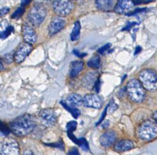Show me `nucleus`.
Masks as SVG:
<instances>
[{
	"instance_id": "1",
	"label": "nucleus",
	"mask_w": 157,
	"mask_h": 155,
	"mask_svg": "<svg viewBox=\"0 0 157 155\" xmlns=\"http://www.w3.org/2000/svg\"><path fill=\"white\" fill-rule=\"evenodd\" d=\"M35 126L33 117L25 114L18 117L10 123V131L18 137H24L30 133Z\"/></svg>"
},
{
	"instance_id": "2",
	"label": "nucleus",
	"mask_w": 157,
	"mask_h": 155,
	"mask_svg": "<svg viewBox=\"0 0 157 155\" xmlns=\"http://www.w3.org/2000/svg\"><path fill=\"white\" fill-rule=\"evenodd\" d=\"M137 135L141 140L149 142L157 137V123L155 120H146L137 129Z\"/></svg>"
},
{
	"instance_id": "3",
	"label": "nucleus",
	"mask_w": 157,
	"mask_h": 155,
	"mask_svg": "<svg viewBox=\"0 0 157 155\" xmlns=\"http://www.w3.org/2000/svg\"><path fill=\"white\" fill-rule=\"evenodd\" d=\"M126 91L130 100L134 103H141L145 99L146 89L137 79L133 78L128 82Z\"/></svg>"
},
{
	"instance_id": "4",
	"label": "nucleus",
	"mask_w": 157,
	"mask_h": 155,
	"mask_svg": "<svg viewBox=\"0 0 157 155\" xmlns=\"http://www.w3.org/2000/svg\"><path fill=\"white\" fill-rule=\"evenodd\" d=\"M139 80L146 90L154 92L157 90V73L154 70L145 69L141 70Z\"/></svg>"
},
{
	"instance_id": "5",
	"label": "nucleus",
	"mask_w": 157,
	"mask_h": 155,
	"mask_svg": "<svg viewBox=\"0 0 157 155\" xmlns=\"http://www.w3.org/2000/svg\"><path fill=\"white\" fill-rule=\"evenodd\" d=\"M46 16V10L44 7L40 4H35L28 13V17L33 26L38 27L43 22Z\"/></svg>"
},
{
	"instance_id": "6",
	"label": "nucleus",
	"mask_w": 157,
	"mask_h": 155,
	"mask_svg": "<svg viewBox=\"0 0 157 155\" xmlns=\"http://www.w3.org/2000/svg\"><path fill=\"white\" fill-rule=\"evenodd\" d=\"M53 7L57 15L60 17H65L72 12L74 5L69 0H55Z\"/></svg>"
},
{
	"instance_id": "7",
	"label": "nucleus",
	"mask_w": 157,
	"mask_h": 155,
	"mask_svg": "<svg viewBox=\"0 0 157 155\" xmlns=\"http://www.w3.org/2000/svg\"><path fill=\"white\" fill-rule=\"evenodd\" d=\"M2 155H19V147L17 141L12 138H5L2 146Z\"/></svg>"
},
{
	"instance_id": "8",
	"label": "nucleus",
	"mask_w": 157,
	"mask_h": 155,
	"mask_svg": "<svg viewBox=\"0 0 157 155\" xmlns=\"http://www.w3.org/2000/svg\"><path fill=\"white\" fill-rule=\"evenodd\" d=\"M33 46L32 44L27 42H23L21 44L17 47V50L14 54V61L17 63H22L33 50Z\"/></svg>"
},
{
	"instance_id": "9",
	"label": "nucleus",
	"mask_w": 157,
	"mask_h": 155,
	"mask_svg": "<svg viewBox=\"0 0 157 155\" xmlns=\"http://www.w3.org/2000/svg\"><path fill=\"white\" fill-rule=\"evenodd\" d=\"M39 119L42 124L44 126L50 127L56 123V115L52 109H44L39 114Z\"/></svg>"
},
{
	"instance_id": "10",
	"label": "nucleus",
	"mask_w": 157,
	"mask_h": 155,
	"mask_svg": "<svg viewBox=\"0 0 157 155\" xmlns=\"http://www.w3.org/2000/svg\"><path fill=\"white\" fill-rule=\"evenodd\" d=\"M102 104L101 98L97 94H87L83 98V105L85 107L99 109L102 107Z\"/></svg>"
},
{
	"instance_id": "11",
	"label": "nucleus",
	"mask_w": 157,
	"mask_h": 155,
	"mask_svg": "<svg viewBox=\"0 0 157 155\" xmlns=\"http://www.w3.org/2000/svg\"><path fill=\"white\" fill-rule=\"evenodd\" d=\"M135 5L133 0H118L114 10L119 14H126L133 10Z\"/></svg>"
},
{
	"instance_id": "12",
	"label": "nucleus",
	"mask_w": 157,
	"mask_h": 155,
	"mask_svg": "<svg viewBox=\"0 0 157 155\" xmlns=\"http://www.w3.org/2000/svg\"><path fill=\"white\" fill-rule=\"evenodd\" d=\"M66 21L62 17L57 16L54 17L49 25V33L54 35L61 31L66 26Z\"/></svg>"
},
{
	"instance_id": "13",
	"label": "nucleus",
	"mask_w": 157,
	"mask_h": 155,
	"mask_svg": "<svg viewBox=\"0 0 157 155\" xmlns=\"http://www.w3.org/2000/svg\"><path fill=\"white\" fill-rule=\"evenodd\" d=\"M23 37L25 42L28 44H34L37 41V34L33 28L27 24H25L22 28Z\"/></svg>"
},
{
	"instance_id": "14",
	"label": "nucleus",
	"mask_w": 157,
	"mask_h": 155,
	"mask_svg": "<svg viewBox=\"0 0 157 155\" xmlns=\"http://www.w3.org/2000/svg\"><path fill=\"white\" fill-rule=\"evenodd\" d=\"M116 139V134L113 131H107L103 133L99 138L100 144L104 147H109Z\"/></svg>"
},
{
	"instance_id": "15",
	"label": "nucleus",
	"mask_w": 157,
	"mask_h": 155,
	"mask_svg": "<svg viewBox=\"0 0 157 155\" xmlns=\"http://www.w3.org/2000/svg\"><path fill=\"white\" fill-rule=\"evenodd\" d=\"M98 80V74L95 72H90L86 74L83 79V84L85 88L91 89L94 88Z\"/></svg>"
},
{
	"instance_id": "16",
	"label": "nucleus",
	"mask_w": 157,
	"mask_h": 155,
	"mask_svg": "<svg viewBox=\"0 0 157 155\" xmlns=\"http://www.w3.org/2000/svg\"><path fill=\"white\" fill-rule=\"evenodd\" d=\"M134 147V144L130 140H122L114 145V149L117 152H124L130 151Z\"/></svg>"
},
{
	"instance_id": "17",
	"label": "nucleus",
	"mask_w": 157,
	"mask_h": 155,
	"mask_svg": "<svg viewBox=\"0 0 157 155\" xmlns=\"http://www.w3.org/2000/svg\"><path fill=\"white\" fill-rule=\"evenodd\" d=\"M66 103L71 107L76 108L83 104V99L77 94H71L66 99Z\"/></svg>"
},
{
	"instance_id": "18",
	"label": "nucleus",
	"mask_w": 157,
	"mask_h": 155,
	"mask_svg": "<svg viewBox=\"0 0 157 155\" xmlns=\"http://www.w3.org/2000/svg\"><path fill=\"white\" fill-rule=\"evenodd\" d=\"M116 0H96V7L100 10L107 12L110 10L113 6Z\"/></svg>"
},
{
	"instance_id": "19",
	"label": "nucleus",
	"mask_w": 157,
	"mask_h": 155,
	"mask_svg": "<svg viewBox=\"0 0 157 155\" xmlns=\"http://www.w3.org/2000/svg\"><path fill=\"white\" fill-rule=\"evenodd\" d=\"M84 68V63L82 61H74L71 63L70 75L71 77H76L79 74Z\"/></svg>"
},
{
	"instance_id": "20",
	"label": "nucleus",
	"mask_w": 157,
	"mask_h": 155,
	"mask_svg": "<svg viewBox=\"0 0 157 155\" xmlns=\"http://www.w3.org/2000/svg\"><path fill=\"white\" fill-rule=\"evenodd\" d=\"M80 30H81L80 23L79 21H76V22L75 23L72 32H71V40L75 41L78 39V38L80 37Z\"/></svg>"
},
{
	"instance_id": "21",
	"label": "nucleus",
	"mask_w": 157,
	"mask_h": 155,
	"mask_svg": "<svg viewBox=\"0 0 157 155\" xmlns=\"http://www.w3.org/2000/svg\"><path fill=\"white\" fill-rule=\"evenodd\" d=\"M60 104L68 112H69L71 114H72V115L73 116L74 118L77 119V118H78V117L80 115V112L78 109H77L76 108H74V107H69V106H68L66 103H64L63 101H60Z\"/></svg>"
},
{
	"instance_id": "22",
	"label": "nucleus",
	"mask_w": 157,
	"mask_h": 155,
	"mask_svg": "<svg viewBox=\"0 0 157 155\" xmlns=\"http://www.w3.org/2000/svg\"><path fill=\"white\" fill-rule=\"evenodd\" d=\"M87 66L92 69H98L100 66V58L98 55L94 56L87 62Z\"/></svg>"
},
{
	"instance_id": "23",
	"label": "nucleus",
	"mask_w": 157,
	"mask_h": 155,
	"mask_svg": "<svg viewBox=\"0 0 157 155\" xmlns=\"http://www.w3.org/2000/svg\"><path fill=\"white\" fill-rule=\"evenodd\" d=\"M25 6L21 5L20 7H19V8L15 12H14L12 13V18L16 19L20 18L21 16L23 15V13H24L25 10Z\"/></svg>"
},
{
	"instance_id": "24",
	"label": "nucleus",
	"mask_w": 157,
	"mask_h": 155,
	"mask_svg": "<svg viewBox=\"0 0 157 155\" xmlns=\"http://www.w3.org/2000/svg\"><path fill=\"white\" fill-rule=\"evenodd\" d=\"M78 145L79 146L82 148V149L85 151H87L89 149V144L87 142V140L85 138H79V142H78Z\"/></svg>"
},
{
	"instance_id": "25",
	"label": "nucleus",
	"mask_w": 157,
	"mask_h": 155,
	"mask_svg": "<svg viewBox=\"0 0 157 155\" xmlns=\"http://www.w3.org/2000/svg\"><path fill=\"white\" fill-rule=\"evenodd\" d=\"M76 127H77V122L75 121L69 122L66 126L67 133H73L76 130Z\"/></svg>"
},
{
	"instance_id": "26",
	"label": "nucleus",
	"mask_w": 157,
	"mask_h": 155,
	"mask_svg": "<svg viewBox=\"0 0 157 155\" xmlns=\"http://www.w3.org/2000/svg\"><path fill=\"white\" fill-rule=\"evenodd\" d=\"M13 28L12 26H9L6 28V29L4 31H2L1 33V39H4L9 37V35L11 34V33L13 32Z\"/></svg>"
},
{
	"instance_id": "27",
	"label": "nucleus",
	"mask_w": 157,
	"mask_h": 155,
	"mask_svg": "<svg viewBox=\"0 0 157 155\" xmlns=\"http://www.w3.org/2000/svg\"><path fill=\"white\" fill-rule=\"evenodd\" d=\"M117 108V105L112 100L110 101V103L108 105V110H107V111H109V113H112L113 111H115Z\"/></svg>"
},
{
	"instance_id": "28",
	"label": "nucleus",
	"mask_w": 157,
	"mask_h": 155,
	"mask_svg": "<svg viewBox=\"0 0 157 155\" xmlns=\"http://www.w3.org/2000/svg\"><path fill=\"white\" fill-rule=\"evenodd\" d=\"M4 60L7 63H11L13 60H14V56H12L11 54H6L3 56Z\"/></svg>"
},
{
	"instance_id": "29",
	"label": "nucleus",
	"mask_w": 157,
	"mask_h": 155,
	"mask_svg": "<svg viewBox=\"0 0 157 155\" xmlns=\"http://www.w3.org/2000/svg\"><path fill=\"white\" fill-rule=\"evenodd\" d=\"M110 44H106L105 45H104L103 46H102L101 48H99L98 49V53L99 54H103L105 53V52H106L107 50H109L110 47Z\"/></svg>"
},
{
	"instance_id": "30",
	"label": "nucleus",
	"mask_w": 157,
	"mask_h": 155,
	"mask_svg": "<svg viewBox=\"0 0 157 155\" xmlns=\"http://www.w3.org/2000/svg\"><path fill=\"white\" fill-rule=\"evenodd\" d=\"M10 129H9L5 124H3V123H1V131L2 133H3L5 135H6L10 133Z\"/></svg>"
},
{
	"instance_id": "31",
	"label": "nucleus",
	"mask_w": 157,
	"mask_h": 155,
	"mask_svg": "<svg viewBox=\"0 0 157 155\" xmlns=\"http://www.w3.org/2000/svg\"><path fill=\"white\" fill-rule=\"evenodd\" d=\"M67 155H80V154L76 147H73L69 151Z\"/></svg>"
},
{
	"instance_id": "32",
	"label": "nucleus",
	"mask_w": 157,
	"mask_h": 155,
	"mask_svg": "<svg viewBox=\"0 0 157 155\" xmlns=\"http://www.w3.org/2000/svg\"><path fill=\"white\" fill-rule=\"evenodd\" d=\"M107 110H108V106H107V107L105 108V109L104 110V111H103V112L102 113V115H101V117H100V119H99V121L96 123V126H98V125H99V124H100L103 121V119H105V116H106V112H107Z\"/></svg>"
},
{
	"instance_id": "33",
	"label": "nucleus",
	"mask_w": 157,
	"mask_h": 155,
	"mask_svg": "<svg viewBox=\"0 0 157 155\" xmlns=\"http://www.w3.org/2000/svg\"><path fill=\"white\" fill-rule=\"evenodd\" d=\"M135 25H136V23H135V22L128 23V24L126 25V26L124 28H123V30H130L131 29V28H132L133 26H134Z\"/></svg>"
},
{
	"instance_id": "34",
	"label": "nucleus",
	"mask_w": 157,
	"mask_h": 155,
	"mask_svg": "<svg viewBox=\"0 0 157 155\" xmlns=\"http://www.w3.org/2000/svg\"><path fill=\"white\" fill-rule=\"evenodd\" d=\"M32 2V0H21V5L22 6H27L30 4Z\"/></svg>"
},
{
	"instance_id": "35",
	"label": "nucleus",
	"mask_w": 157,
	"mask_h": 155,
	"mask_svg": "<svg viewBox=\"0 0 157 155\" xmlns=\"http://www.w3.org/2000/svg\"><path fill=\"white\" fill-rule=\"evenodd\" d=\"M73 53H74L76 56H78V57H80V58H82V57H83V56H85V55H86V54L80 53L79 51H77V50H74Z\"/></svg>"
},
{
	"instance_id": "36",
	"label": "nucleus",
	"mask_w": 157,
	"mask_h": 155,
	"mask_svg": "<svg viewBox=\"0 0 157 155\" xmlns=\"http://www.w3.org/2000/svg\"><path fill=\"white\" fill-rule=\"evenodd\" d=\"M9 12V8H7V7H5V8H3L1 10L2 16L5 15V14H6Z\"/></svg>"
},
{
	"instance_id": "37",
	"label": "nucleus",
	"mask_w": 157,
	"mask_h": 155,
	"mask_svg": "<svg viewBox=\"0 0 157 155\" xmlns=\"http://www.w3.org/2000/svg\"><path fill=\"white\" fill-rule=\"evenodd\" d=\"M22 155H35L32 151L30 150H25Z\"/></svg>"
},
{
	"instance_id": "38",
	"label": "nucleus",
	"mask_w": 157,
	"mask_h": 155,
	"mask_svg": "<svg viewBox=\"0 0 157 155\" xmlns=\"http://www.w3.org/2000/svg\"><path fill=\"white\" fill-rule=\"evenodd\" d=\"M142 50V48L140 47V46H137L136 47V49H135V55H137L138 53H139Z\"/></svg>"
},
{
	"instance_id": "39",
	"label": "nucleus",
	"mask_w": 157,
	"mask_h": 155,
	"mask_svg": "<svg viewBox=\"0 0 157 155\" xmlns=\"http://www.w3.org/2000/svg\"><path fill=\"white\" fill-rule=\"evenodd\" d=\"M153 119H154V120H155V121H156V123H157V111L155 112V113H154V114H153Z\"/></svg>"
}]
</instances>
